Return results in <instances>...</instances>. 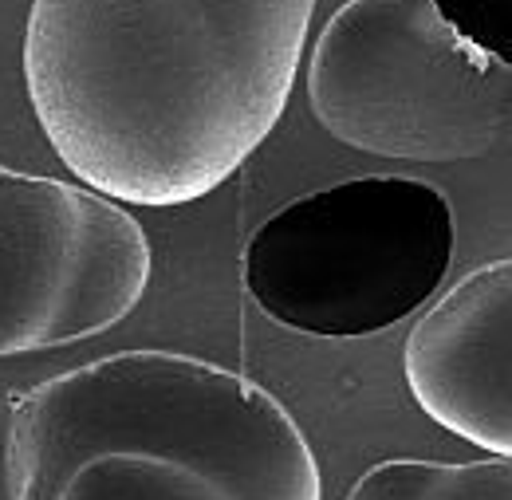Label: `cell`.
I'll use <instances>...</instances> for the list:
<instances>
[{
  "mask_svg": "<svg viewBox=\"0 0 512 500\" xmlns=\"http://www.w3.org/2000/svg\"><path fill=\"white\" fill-rule=\"evenodd\" d=\"M8 500H323L316 453L260 382L119 351L16 398Z\"/></svg>",
  "mask_w": 512,
  "mask_h": 500,
  "instance_id": "obj_2",
  "label": "cell"
},
{
  "mask_svg": "<svg viewBox=\"0 0 512 500\" xmlns=\"http://www.w3.org/2000/svg\"><path fill=\"white\" fill-rule=\"evenodd\" d=\"M347 500H512V461H418L398 457L367 469Z\"/></svg>",
  "mask_w": 512,
  "mask_h": 500,
  "instance_id": "obj_7",
  "label": "cell"
},
{
  "mask_svg": "<svg viewBox=\"0 0 512 500\" xmlns=\"http://www.w3.org/2000/svg\"><path fill=\"white\" fill-rule=\"evenodd\" d=\"M312 16L316 0H32L36 123L115 205L201 201L276 130Z\"/></svg>",
  "mask_w": 512,
  "mask_h": 500,
  "instance_id": "obj_1",
  "label": "cell"
},
{
  "mask_svg": "<svg viewBox=\"0 0 512 500\" xmlns=\"http://www.w3.org/2000/svg\"><path fill=\"white\" fill-rule=\"evenodd\" d=\"M402 371L442 430L512 457V260L473 268L414 323Z\"/></svg>",
  "mask_w": 512,
  "mask_h": 500,
  "instance_id": "obj_6",
  "label": "cell"
},
{
  "mask_svg": "<svg viewBox=\"0 0 512 500\" xmlns=\"http://www.w3.org/2000/svg\"><path fill=\"white\" fill-rule=\"evenodd\" d=\"M308 103L359 154L485 158L509 130L512 67L469 48L430 0H347L312 48Z\"/></svg>",
  "mask_w": 512,
  "mask_h": 500,
  "instance_id": "obj_4",
  "label": "cell"
},
{
  "mask_svg": "<svg viewBox=\"0 0 512 500\" xmlns=\"http://www.w3.org/2000/svg\"><path fill=\"white\" fill-rule=\"evenodd\" d=\"M469 48L512 67V0H430Z\"/></svg>",
  "mask_w": 512,
  "mask_h": 500,
  "instance_id": "obj_8",
  "label": "cell"
},
{
  "mask_svg": "<svg viewBox=\"0 0 512 500\" xmlns=\"http://www.w3.org/2000/svg\"><path fill=\"white\" fill-rule=\"evenodd\" d=\"M146 284L150 245L123 205L0 166V359L103 335Z\"/></svg>",
  "mask_w": 512,
  "mask_h": 500,
  "instance_id": "obj_5",
  "label": "cell"
},
{
  "mask_svg": "<svg viewBox=\"0 0 512 500\" xmlns=\"http://www.w3.org/2000/svg\"><path fill=\"white\" fill-rule=\"evenodd\" d=\"M457 225L442 189L363 174L280 205L245 245V292L272 323L367 339L434 300Z\"/></svg>",
  "mask_w": 512,
  "mask_h": 500,
  "instance_id": "obj_3",
  "label": "cell"
}]
</instances>
